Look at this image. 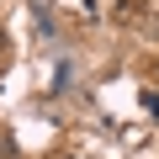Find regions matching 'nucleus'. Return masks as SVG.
Here are the masks:
<instances>
[{
    "mask_svg": "<svg viewBox=\"0 0 159 159\" xmlns=\"http://www.w3.org/2000/svg\"><path fill=\"white\" fill-rule=\"evenodd\" d=\"M0 53H6V32H0Z\"/></svg>",
    "mask_w": 159,
    "mask_h": 159,
    "instance_id": "f257e3e1",
    "label": "nucleus"
}]
</instances>
